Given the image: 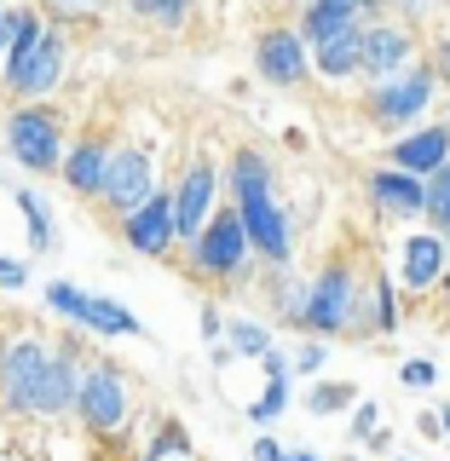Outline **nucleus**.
Listing matches in <instances>:
<instances>
[{
  "label": "nucleus",
  "mask_w": 450,
  "mask_h": 461,
  "mask_svg": "<svg viewBox=\"0 0 450 461\" xmlns=\"http://www.w3.org/2000/svg\"><path fill=\"white\" fill-rule=\"evenodd\" d=\"M283 461H324V456H312V450H289Z\"/></svg>",
  "instance_id": "e433bc0d"
},
{
  "label": "nucleus",
  "mask_w": 450,
  "mask_h": 461,
  "mask_svg": "<svg viewBox=\"0 0 450 461\" xmlns=\"http://www.w3.org/2000/svg\"><path fill=\"white\" fill-rule=\"evenodd\" d=\"M312 64H317V76H324V81L358 76V69H364V23H358V29H341V35H329V41H317V47H312Z\"/></svg>",
  "instance_id": "6ab92c4d"
},
{
  "label": "nucleus",
  "mask_w": 450,
  "mask_h": 461,
  "mask_svg": "<svg viewBox=\"0 0 450 461\" xmlns=\"http://www.w3.org/2000/svg\"><path fill=\"white\" fill-rule=\"evenodd\" d=\"M427 220L439 230H450V162L427 179Z\"/></svg>",
  "instance_id": "bb28decb"
},
{
  "label": "nucleus",
  "mask_w": 450,
  "mask_h": 461,
  "mask_svg": "<svg viewBox=\"0 0 450 461\" xmlns=\"http://www.w3.org/2000/svg\"><path fill=\"white\" fill-rule=\"evenodd\" d=\"M370 6H381V0H312L307 18H300V35H307V47H317V41L341 35V29H358V18Z\"/></svg>",
  "instance_id": "a211bd4d"
},
{
  "label": "nucleus",
  "mask_w": 450,
  "mask_h": 461,
  "mask_svg": "<svg viewBox=\"0 0 450 461\" xmlns=\"http://www.w3.org/2000/svg\"><path fill=\"white\" fill-rule=\"evenodd\" d=\"M283 410H289V375H266V393L249 403V421L254 427H271Z\"/></svg>",
  "instance_id": "b1692460"
},
{
  "label": "nucleus",
  "mask_w": 450,
  "mask_h": 461,
  "mask_svg": "<svg viewBox=\"0 0 450 461\" xmlns=\"http://www.w3.org/2000/svg\"><path fill=\"white\" fill-rule=\"evenodd\" d=\"M47 306L64 317V323H81V317H87V294L76 283H47Z\"/></svg>",
  "instance_id": "a878e982"
},
{
  "label": "nucleus",
  "mask_w": 450,
  "mask_h": 461,
  "mask_svg": "<svg viewBox=\"0 0 450 461\" xmlns=\"http://www.w3.org/2000/svg\"><path fill=\"white\" fill-rule=\"evenodd\" d=\"M18 208L29 220V249L47 254L52 249V208H47V196H41V191H18Z\"/></svg>",
  "instance_id": "5701e85b"
},
{
  "label": "nucleus",
  "mask_w": 450,
  "mask_h": 461,
  "mask_svg": "<svg viewBox=\"0 0 450 461\" xmlns=\"http://www.w3.org/2000/svg\"><path fill=\"white\" fill-rule=\"evenodd\" d=\"M445 127H450V122H445Z\"/></svg>",
  "instance_id": "37998d69"
},
{
  "label": "nucleus",
  "mask_w": 450,
  "mask_h": 461,
  "mask_svg": "<svg viewBox=\"0 0 450 461\" xmlns=\"http://www.w3.org/2000/svg\"><path fill=\"white\" fill-rule=\"evenodd\" d=\"M370 202L393 220H416V213H427V179H416L404 167H381L370 173Z\"/></svg>",
  "instance_id": "dca6fc26"
},
{
  "label": "nucleus",
  "mask_w": 450,
  "mask_h": 461,
  "mask_svg": "<svg viewBox=\"0 0 450 461\" xmlns=\"http://www.w3.org/2000/svg\"><path fill=\"white\" fill-rule=\"evenodd\" d=\"M214 196H220V173H214L208 156H191L179 173V185H173V220H179V242L185 249H197V237L214 225Z\"/></svg>",
  "instance_id": "1a4fd4ad"
},
{
  "label": "nucleus",
  "mask_w": 450,
  "mask_h": 461,
  "mask_svg": "<svg viewBox=\"0 0 450 461\" xmlns=\"http://www.w3.org/2000/svg\"><path fill=\"white\" fill-rule=\"evenodd\" d=\"M58 18H98L105 12V0H47Z\"/></svg>",
  "instance_id": "c85d7f7f"
},
{
  "label": "nucleus",
  "mask_w": 450,
  "mask_h": 461,
  "mask_svg": "<svg viewBox=\"0 0 450 461\" xmlns=\"http://www.w3.org/2000/svg\"><path fill=\"white\" fill-rule=\"evenodd\" d=\"M23 283H29L23 259H0V288H23Z\"/></svg>",
  "instance_id": "72a5a7b5"
},
{
  "label": "nucleus",
  "mask_w": 450,
  "mask_h": 461,
  "mask_svg": "<svg viewBox=\"0 0 450 461\" xmlns=\"http://www.w3.org/2000/svg\"><path fill=\"white\" fill-rule=\"evenodd\" d=\"M225 191H231V208L243 213V225H249V237H254V254L271 259V266H289V254H295V225H289V213H283V202H278L271 162L243 144V150L231 156Z\"/></svg>",
  "instance_id": "f257e3e1"
},
{
  "label": "nucleus",
  "mask_w": 450,
  "mask_h": 461,
  "mask_svg": "<svg viewBox=\"0 0 450 461\" xmlns=\"http://www.w3.org/2000/svg\"><path fill=\"white\" fill-rule=\"evenodd\" d=\"M202 340H208V346H225V317L214 312V306H202Z\"/></svg>",
  "instance_id": "473e14b6"
},
{
  "label": "nucleus",
  "mask_w": 450,
  "mask_h": 461,
  "mask_svg": "<svg viewBox=\"0 0 450 461\" xmlns=\"http://www.w3.org/2000/svg\"><path fill=\"white\" fill-rule=\"evenodd\" d=\"M156 191H162V173H156V150H144V144H115L110 156V173H105V208L115 220H127L133 208H144Z\"/></svg>",
  "instance_id": "0eeeda50"
},
{
  "label": "nucleus",
  "mask_w": 450,
  "mask_h": 461,
  "mask_svg": "<svg viewBox=\"0 0 450 461\" xmlns=\"http://www.w3.org/2000/svg\"><path fill=\"white\" fill-rule=\"evenodd\" d=\"M191 6L197 0H127V12H133L139 23H151V29H179L191 18Z\"/></svg>",
  "instance_id": "4be33fe9"
},
{
  "label": "nucleus",
  "mask_w": 450,
  "mask_h": 461,
  "mask_svg": "<svg viewBox=\"0 0 450 461\" xmlns=\"http://www.w3.org/2000/svg\"><path fill=\"white\" fill-rule=\"evenodd\" d=\"M249 254H254V237H249V225H243V213L220 208L214 225L202 230L197 249H191V271L220 277V283H237V277H249Z\"/></svg>",
  "instance_id": "39448f33"
},
{
  "label": "nucleus",
  "mask_w": 450,
  "mask_h": 461,
  "mask_svg": "<svg viewBox=\"0 0 450 461\" xmlns=\"http://www.w3.org/2000/svg\"><path fill=\"white\" fill-rule=\"evenodd\" d=\"M410 35L404 29H393V23H370L364 29V76H375V86L381 81H393L404 64H410Z\"/></svg>",
  "instance_id": "f3484780"
},
{
  "label": "nucleus",
  "mask_w": 450,
  "mask_h": 461,
  "mask_svg": "<svg viewBox=\"0 0 450 461\" xmlns=\"http://www.w3.org/2000/svg\"><path fill=\"white\" fill-rule=\"evenodd\" d=\"M225 352L231 357H266V352H278V346H271V329L266 323L237 317V323H225Z\"/></svg>",
  "instance_id": "412c9836"
},
{
  "label": "nucleus",
  "mask_w": 450,
  "mask_h": 461,
  "mask_svg": "<svg viewBox=\"0 0 450 461\" xmlns=\"http://www.w3.org/2000/svg\"><path fill=\"white\" fill-rule=\"evenodd\" d=\"M122 242L144 259H168L173 249H179V220H173V191L162 185L144 208H133L122 220Z\"/></svg>",
  "instance_id": "9d476101"
},
{
  "label": "nucleus",
  "mask_w": 450,
  "mask_h": 461,
  "mask_svg": "<svg viewBox=\"0 0 450 461\" xmlns=\"http://www.w3.org/2000/svg\"><path fill=\"white\" fill-rule=\"evenodd\" d=\"M399 381H404V386H433V381H439V369H433L427 357H410V364L399 369Z\"/></svg>",
  "instance_id": "c756f323"
},
{
  "label": "nucleus",
  "mask_w": 450,
  "mask_h": 461,
  "mask_svg": "<svg viewBox=\"0 0 450 461\" xmlns=\"http://www.w3.org/2000/svg\"><path fill=\"white\" fill-rule=\"evenodd\" d=\"M12 35H18V12H0V69L12 58Z\"/></svg>",
  "instance_id": "f704fd0d"
},
{
  "label": "nucleus",
  "mask_w": 450,
  "mask_h": 461,
  "mask_svg": "<svg viewBox=\"0 0 450 461\" xmlns=\"http://www.w3.org/2000/svg\"><path fill=\"white\" fill-rule=\"evenodd\" d=\"M289 450H283V444L278 438H254V450H249V461H283Z\"/></svg>",
  "instance_id": "c9c22d12"
},
{
  "label": "nucleus",
  "mask_w": 450,
  "mask_h": 461,
  "mask_svg": "<svg viewBox=\"0 0 450 461\" xmlns=\"http://www.w3.org/2000/svg\"><path fill=\"white\" fill-rule=\"evenodd\" d=\"M87 335H105V340H133L144 335V323L133 312L122 306V300H105V294H87V317H81Z\"/></svg>",
  "instance_id": "aec40b11"
},
{
  "label": "nucleus",
  "mask_w": 450,
  "mask_h": 461,
  "mask_svg": "<svg viewBox=\"0 0 450 461\" xmlns=\"http://www.w3.org/2000/svg\"><path fill=\"white\" fill-rule=\"evenodd\" d=\"M76 415L87 432H122L127 427V415H133V381L122 375V364H87Z\"/></svg>",
  "instance_id": "423d86ee"
},
{
  "label": "nucleus",
  "mask_w": 450,
  "mask_h": 461,
  "mask_svg": "<svg viewBox=\"0 0 450 461\" xmlns=\"http://www.w3.org/2000/svg\"><path fill=\"white\" fill-rule=\"evenodd\" d=\"M6 156L29 173H64V115H58L52 104H12L6 110Z\"/></svg>",
  "instance_id": "7ed1b4c3"
},
{
  "label": "nucleus",
  "mask_w": 450,
  "mask_h": 461,
  "mask_svg": "<svg viewBox=\"0 0 450 461\" xmlns=\"http://www.w3.org/2000/svg\"><path fill=\"white\" fill-rule=\"evenodd\" d=\"M375 415H381V410H375V403H358V415H353V438H375V432H381V427H375Z\"/></svg>",
  "instance_id": "2f4dec72"
},
{
  "label": "nucleus",
  "mask_w": 450,
  "mask_h": 461,
  "mask_svg": "<svg viewBox=\"0 0 450 461\" xmlns=\"http://www.w3.org/2000/svg\"><path fill=\"white\" fill-rule=\"evenodd\" d=\"M445 288H450V271H445Z\"/></svg>",
  "instance_id": "a19ab883"
},
{
  "label": "nucleus",
  "mask_w": 450,
  "mask_h": 461,
  "mask_svg": "<svg viewBox=\"0 0 450 461\" xmlns=\"http://www.w3.org/2000/svg\"><path fill=\"white\" fill-rule=\"evenodd\" d=\"M439 421H445V438H450V403H445V410H439Z\"/></svg>",
  "instance_id": "58836bf2"
},
{
  "label": "nucleus",
  "mask_w": 450,
  "mask_h": 461,
  "mask_svg": "<svg viewBox=\"0 0 450 461\" xmlns=\"http://www.w3.org/2000/svg\"><path fill=\"white\" fill-rule=\"evenodd\" d=\"M58 346H47L41 335H12L0 340V403L12 415H41V393H47Z\"/></svg>",
  "instance_id": "20e7f679"
},
{
  "label": "nucleus",
  "mask_w": 450,
  "mask_h": 461,
  "mask_svg": "<svg viewBox=\"0 0 450 461\" xmlns=\"http://www.w3.org/2000/svg\"><path fill=\"white\" fill-rule=\"evenodd\" d=\"M358 300H364V294H358L353 271H346V266H324L312 277V300H307V323H300V329H312L317 340H324V335H346V329L358 323Z\"/></svg>",
  "instance_id": "6e6552de"
},
{
  "label": "nucleus",
  "mask_w": 450,
  "mask_h": 461,
  "mask_svg": "<svg viewBox=\"0 0 450 461\" xmlns=\"http://www.w3.org/2000/svg\"><path fill=\"white\" fill-rule=\"evenodd\" d=\"M254 64L271 86H300L307 69H312V47H307L300 29H266L260 47H254Z\"/></svg>",
  "instance_id": "9b49d317"
},
{
  "label": "nucleus",
  "mask_w": 450,
  "mask_h": 461,
  "mask_svg": "<svg viewBox=\"0 0 450 461\" xmlns=\"http://www.w3.org/2000/svg\"><path fill=\"white\" fill-rule=\"evenodd\" d=\"M353 403V386H341V381H317L312 386V398H307V410L312 415H335V410H346Z\"/></svg>",
  "instance_id": "cd10ccee"
},
{
  "label": "nucleus",
  "mask_w": 450,
  "mask_h": 461,
  "mask_svg": "<svg viewBox=\"0 0 450 461\" xmlns=\"http://www.w3.org/2000/svg\"><path fill=\"white\" fill-rule=\"evenodd\" d=\"M445 162H450V127H416V133L393 139V150H387V167H404L416 179H433Z\"/></svg>",
  "instance_id": "2eb2a0df"
},
{
  "label": "nucleus",
  "mask_w": 450,
  "mask_h": 461,
  "mask_svg": "<svg viewBox=\"0 0 450 461\" xmlns=\"http://www.w3.org/2000/svg\"><path fill=\"white\" fill-rule=\"evenodd\" d=\"M110 156H115V144L105 133H81L76 144H69V156H64V185L76 196L87 202H98L105 196V173H110Z\"/></svg>",
  "instance_id": "ddd939ff"
},
{
  "label": "nucleus",
  "mask_w": 450,
  "mask_h": 461,
  "mask_svg": "<svg viewBox=\"0 0 450 461\" xmlns=\"http://www.w3.org/2000/svg\"><path fill=\"white\" fill-rule=\"evenodd\" d=\"M0 12H18V0H0Z\"/></svg>",
  "instance_id": "ea45409f"
},
{
  "label": "nucleus",
  "mask_w": 450,
  "mask_h": 461,
  "mask_svg": "<svg viewBox=\"0 0 450 461\" xmlns=\"http://www.w3.org/2000/svg\"><path fill=\"white\" fill-rule=\"evenodd\" d=\"M69 76V29L41 23L29 6H18V35H12V58L0 69V93L18 104H47Z\"/></svg>",
  "instance_id": "f03ea898"
},
{
  "label": "nucleus",
  "mask_w": 450,
  "mask_h": 461,
  "mask_svg": "<svg viewBox=\"0 0 450 461\" xmlns=\"http://www.w3.org/2000/svg\"><path fill=\"white\" fill-rule=\"evenodd\" d=\"M179 456H191V438H185L179 421H162V432L144 444V461H179Z\"/></svg>",
  "instance_id": "393cba45"
},
{
  "label": "nucleus",
  "mask_w": 450,
  "mask_h": 461,
  "mask_svg": "<svg viewBox=\"0 0 450 461\" xmlns=\"http://www.w3.org/2000/svg\"><path fill=\"white\" fill-rule=\"evenodd\" d=\"M295 369L300 375H317V369H324V340H307V346H300V352H295Z\"/></svg>",
  "instance_id": "7c9ffc66"
},
{
  "label": "nucleus",
  "mask_w": 450,
  "mask_h": 461,
  "mask_svg": "<svg viewBox=\"0 0 450 461\" xmlns=\"http://www.w3.org/2000/svg\"><path fill=\"white\" fill-rule=\"evenodd\" d=\"M179 461H197V456H179Z\"/></svg>",
  "instance_id": "79ce46f5"
},
{
  "label": "nucleus",
  "mask_w": 450,
  "mask_h": 461,
  "mask_svg": "<svg viewBox=\"0 0 450 461\" xmlns=\"http://www.w3.org/2000/svg\"><path fill=\"white\" fill-rule=\"evenodd\" d=\"M433 104V76L427 69H410V76H393V81H381L370 93V115L381 127H404V122H416Z\"/></svg>",
  "instance_id": "f8f14e48"
},
{
  "label": "nucleus",
  "mask_w": 450,
  "mask_h": 461,
  "mask_svg": "<svg viewBox=\"0 0 450 461\" xmlns=\"http://www.w3.org/2000/svg\"><path fill=\"white\" fill-rule=\"evenodd\" d=\"M439 69H445V76H450V41H445V47H439Z\"/></svg>",
  "instance_id": "4c0bfd02"
},
{
  "label": "nucleus",
  "mask_w": 450,
  "mask_h": 461,
  "mask_svg": "<svg viewBox=\"0 0 450 461\" xmlns=\"http://www.w3.org/2000/svg\"><path fill=\"white\" fill-rule=\"evenodd\" d=\"M450 271V249L439 230H416V237H404V259H399V283L410 288V294H427L433 283H445Z\"/></svg>",
  "instance_id": "4468645a"
}]
</instances>
